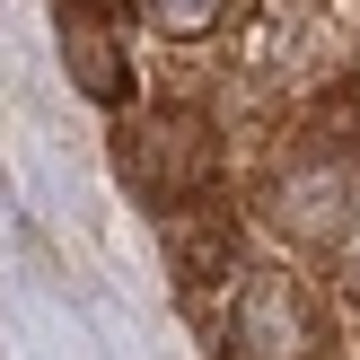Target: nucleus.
I'll return each mask as SVG.
<instances>
[{
  "label": "nucleus",
  "instance_id": "f257e3e1",
  "mask_svg": "<svg viewBox=\"0 0 360 360\" xmlns=\"http://www.w3.org/2000/svg\"><path fill=\"white\" fill-rule=\"evenodd\" d=\"M255 220L281 246H299V255H343L360 238V158H343V150L281 158L264 176V193H255Z\"/></svg>",
  "mask_w": 360,
  "mask_h": 360
},
{
  "label": "nucleus",
  "instance_id": "f03ea898",
  "mask_svg": "<svg viewBox=\"0 0 360 360\" xmlns=\"http://www.w3.org/2000/svg\"><path fill=\"white\" fill-rule=\"evenodd\" d=\"M316 352L326 334H316L308 281L281 264H246L229 290V360H316Z\"/></svg>",
  "mask_w": 360,
  "mask_h": 360
},
{
  "label": "nucleus",
  "instance_id": "7ed1b4c3",
  "mask_svg": "<svg viewBox=\"0 0 360 360\" xmlns=\"http://www.w3.org/2000/svg\"><path fill=\"white\" fill-rule=\"evenodd\" d=\"M62 62L79 70V88H88L97 105H115V97H123V53L105 44V27H97L88 9H62Z\"/></svg>",
  "mask_w": 360,
  "mask_h": 360
},
{
  "label": "nucleus",
  "instance_id": "20e7f679",
  "mask_svg": "<svg viewBox=\"0 0 360 360\" xmlns=\"http://www.w3.org/2000/svg\"><path fill=\"white\" fill-rule=\"evenodd\" d=\"M229 18V0H150V27L176 35V44H193V35H211Z\"/></svg>",
  "mask_w": 360,
  "mask_h": 360
},
{
  "label": "nucleus",
  "instance_id": "39448f33",
  "mask_svg": "<svg viewBox=\"0 0 360 360\" xmlns=\"http://www.w3.org/2000/svg\"><path fill=\"white\" fill-rule=\"evenodd\" d=\"M343 290H352V308H360V238L343 246Z\"/></svg>",
  "mask_w": 360,
  "mask_h": 360
}]
</instances>
